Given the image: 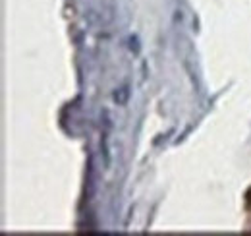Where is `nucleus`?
Returning a JSON list of instances; mask_svg holds the SVG:
<instances>
[{
	"label": "nucleus",
	"instance_id": "1",
	"mask_svg": "<svg viewBox=\"0 0 251 236\" xmlns=\"http://www.w3.org/2000/svg\"><path fill=\"white\" fill-rule=\"evenodd\" d=\"M178 43H180V39H178ZM178 51H180V60H182L186 72H188L189 78H191V84H193L195 91H201V78H199V70L195 66L197 64L195 53H193V49H191V45H189V41L186 37H182V43L178 45Z\"/></svg>",
	"mask_w": 251,
	"mask_h": 236
},
{
	"label": "nucleus",
	"instance_id": "2",
	"mask_svg": "<svg viewBox=\"0 0 251 236\" xmlns=\"http://www.w3.org/2000/svg\"><path fill=\"white\" fill-rule=\"evenodd\" d=\"M85 18L93 26H108L114 20V8L112 6H102L100 10H91Z\"/></svg>",
	"mask_w": 251,
	"mask_h": 236
},
{
	"label": "nucleus",
	"instance_id": "3",
	"mask_svg": "<svg viewBox=\"0 0 251 236\" xmlns=\"http://www.w3.org/2000/svg\"><path fill=\"white\" fill-rule=\"evenodd\" d=\"M112 99H114V103H116V105L124 107L126 103H127V99H129V88H127V86L118 88L114 93H112Z\"/></svg>",
	"mask_w": 251,
	"mask_h": 236
},
{
	"label": "nucleus",
	"instance_id": "4",
	"mask_svg": "<svg viewBox=\"0 0 251 236\" xmlns=\"http://www.w3.org/2000/svg\"><path fill=\"white\" fill-rule=\"evenodd\" d=\"M129 49L133 53H139V39L137 37H129Z\"/></svg>",
	"mask_w": 251,
	"mask_h": 236
},
{
	"label": "nucleus",
	"instance_id": "5",
	"mask_svg": "<svg viewBox=\"0 0 251 236\" xmlns=\"http://www.w3.org/2000/svg\"><path fill=\"white\" fill-rule=\"evenodd\" d=\"M246 206L251 209V188L248 190V192H246Z\"/></svg>",
	"mask_w": 251,
	"mask_h": 236
}]
</instances>
